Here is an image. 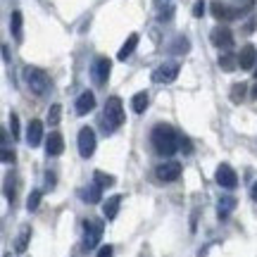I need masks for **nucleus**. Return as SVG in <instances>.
Listing matches in <instances>:
<instances>
[{"instance_id":"obj_32","label":"nucleus","mask_w":257,"mask_h":257,"mask_svg":"<svg viewBox=\"0 0 257 257\" xmlns=\"http://www.w3.org/2000/svg\"><path fill=\"white\" fill-rule=\"evenodd\" d=\"M172 15H174V8L169 5V8H165L162 12H160V22H165V19H172Z\"/></svg>"},{"instance_id":"obj_36","label":"nucleus","mask_w":257,"mask_h":257,"mask_svg":"<svg viewBox=\"0 0 257 257\" xmlns=\"http://www.w3.org/2000/svg\"><path fill=\"white\" fill-rule=\"evenodd\" d=\"M252 98H255V100H257V83H255V86H252Z\"/></svg>"},{"instance_id":"obj_30","label":"nucleus","mask_w":257,"mask_h":257,"mask_svg":"<svg viewBox=\"0 0 257 257\" xmlns=\"http://www.w3.org/2000/svg\"><path fill=\"white\" fill-rule=\"evenodd\" d=\"M202 15H205V3L198 0V3L193 5V17H202Z\"/></svg>"},{"instance_id":"obj_28","label":"nucleus","mask_w":257,"mask_h":257,"mask_svg":"<svg viewBox=\"0 0 257 257\" xmlns=\"http://www.w3.org/2000/svg\"><path fill=\"white\" fill-rule=\"evenodd\" d=\"M60 112H62L60 105H53V107H50V112H48V124H50V126H57V121H60Z\"/></svg>"},{"instance_id":"obj_22","label":"nucleus","mask_w":257,"mask_h":257,"mask_svg":"<svg viewBox=\"0 0 257 257\" xmlns=\"http://www.w3.org/2000/svg\"><path fill=\"white\" fill-rule=\"evenodd\" d=\"M131 107H134V112H136V114H143V112H146V107H148V93L146 91L136 93V95L131 98Z\"/></svg>"},{"instance_id":"obj_8","label":"nucleus","mask_w":257,"mask_h":257,"mask_svg":"<svg viewBox=\"0 0 257 257\" xmlns=\"http://www.w3.org/2000/svg\"><path fill=\"white\" fill-rule=\"evenodd\" d=\"M214 181H217V184H219L221 188H229V191H231V188H236V186H238V174L233 172V167L224 162V165L217 167Z\"/></svg>"},{"instance_id":"obj_20","label":"nucleus","mask_w":257,"mask_h":257,"mask_svg":"<svg viewBox=\"0 0 257 257\" xmlns=\"http://www.w3.org/2000/svg\"><path fill=\"white\" fill-rule=\"evenodd\" d=\"M10 31H12L15 41H22V38H24V34H22V12H19V10H15L12 17H10Z\"/></svg>"},{"instance_id":"obj_2","label":"nucleus","mask_w":257,"mask_h":257,"mask_svg":"<svg viewBox=\"0 0 257 257\" xmlns=\"http://www.w3.org/2000/svg\"><path fill=\"white\" fill-rule=\"evenodd\" d=\"M121 124H124V105H121L119 95H112V98H107L105 110H102V131L110 136Z\"/></svg>"},{"instance_id":"obj_15","label":"nucleus","mask_w":257,"mask_h":257,"mask_svg":"<svg viewBox=\"0 0 257 257\" xmlns=\"http://www.w3.org/2000/svg\"><path fill=\"white\" fill-rule=\"evenodd\" d=\"M27 141L31 148H36L41 141H43V124L38 119H31L27 126Z\"/></svg>"},{"instance_id":"obj_31","label":"nucleus","mask_w":257,"mask_h":257,"mask_svg":"<svg viewBox=\"0 0 257 257\" xmlns=\"http://www.w3.org/2000/svg\"><path fill=\"white\" fill-rule=\"evenodd\" d=\"M12 160H15V153H12L8 146H3V162H5V165H10Z\"/></svg>"},{"instance_id":"obj_9","label":"nucleus","mask_w":257,"mask_h":257,"mask_svg":"<svg viewBox=\"0 0 257 257\" xmlns=\"http://www.w3.org/2000/svg\"><path fill=\"white\" fill-rule=\"evenodd\" d=\"M210 38L219 50H231V48H233V34H231L229 27H214Z\"/></svg>"},{"instance_id":"obj_17","label":"nucleus","mask_w":257,"mask_h":257,"mask_svg":"<svg viewBox=\"0 0 257 257\" xmlns=\"http://www.w3.org/2000/svg\"><path fill=\"white\" fill-rule=\"evenodd\" d=\"M119 205H121V195H112V198H107V202H105V207H102V214H105V219L112 221L117 214H119Z\"/></svg>"},{"instance_id":"obj_14","label":"nucleus","mask_w":257,"mask_h":257,"mask_svg":"<svg viewBox=\"0 0 257 257\" xmlns=\"http://www.w3.org/2000/svg\"><path fill=\"white\" fill-rule=\"evenodd\" d=\"M74 107H76V114H88V112H93V107H95V95H93L91 91H83L79 98H76V102H74Z\"/></svg>"},{"instance_id":"obj_18","label":"nucleus","mask_w":257,"mask_h":257,"mask_svg":"<svg viewBox=\"0 0 257 257\" xmlns=\"http://www.w3.org/2000/svg\"><path fill=\"white\" fill-rule=\"evenodd\" d=\"M136 46H138V34H131V36L124 41V46L119 48V53H117V60H128V57L134 55V50H136Z\"/></svg>"},{"instance_id":"obj_19","label":"nucleus","mask_w":257,"mask_h":257,"mask_svg":"<svg viewBox=\"0 0 257 257\" xmlns=\"http://www.w3.org/2000/svg\"><path fill=\"white\" fill-rule=\"evenodd\" d=\"M236 210V198H221L219 205H217V214H219V219H226L231 212Z\"/></svg>"},{"instance_id":"obj_7","label":"nucleus","mask_w":257,"mask_h":257,"mask_svg":"<svg viewBox=\"0 0 257 257\" xmlns=\"http://www.w3.org/2000/svg\"><path fill=\"white\" fill-rule=\"evenodd\" d=\"M179 69H181V67H179L176 62L160 64V67H155V69H153V81H155V83H172V81H176Z\"/></svg>"},{"instance_id":"obj_21","label":"nucleus","mask_w":257,"mask_h":257,"mask_svg":"<svg viewBox=\"0 0 257 257\" xmlns=\"http://www.w3.org/2000/svg\"><path fill=\"white\" fill-rule=\"evenodd\" d=\"M191 50V43H188V38L184 36H176L172 41V46H169V53H176V55H186Z\"/></svg>"},{"instance_id":"obj_6","label":"nucleus","mask_w":257,"mask_h":257,"mask_svg":"<svg viewBox=\"0 0 257 257\" xmlns=\"http://www.w3.org/2000/svg\"><path fill=\"white\" fill-rule=\"evenodd\" d=\"M110 72H112V60L110 57H95V60H93L91 76H93V81L98 83V86H105V83H107Z\"/></svg>"},{"instance_id":"obj_13","label":"nucleus","mask_w":257,"mask_h":257,"mask_svg":"<svg viewBox=\"0 0 257 257\" xmlns=\"http://www.w3.org/2000/svg\"><path fill=\"white\" fill-rule=\"evenodd\" d=\"M62 150H64V138H62V134H60V131H53V134L46 138V153H48V157L62 155Z\"/></svg>"},{"instance_id":"obj_4","label":"nucleus","mask_w":257,"mask_h":257,"mask_svg":"<svg viewBox=\"0 0 257 257\" xmlns=\"http://www.w3.org/2000/svg\"><path fill=\"white\" fill-rule=\"evenodd\" d=\"M102 238V221L100 219H86L83 221V243L81 248L88 252L93 250Z\"/></svg>"},{"instance_id":"obj_38","label":"nucleus","mask_w":257,"mask_h":257,"mask_svg":"<svg viewBox=\"0 0 257 257\" xmlns=\"http://www.w3.org/2000/svg\"><path fill=\"white\" fill-rule=\"evenodd\" d=\"M157 3H160V0H157Z\"/></svg>"},{"instance_id":"obj_26","label":"nucleus","mask_w":257,"mask_h":257,"mask_svg":"<svg viewBox=\"0 0 257 257\" xmlns=\"http://www.w3.org/2000/svg\"><path fill=\"white\" fill-rule=\"evenodd\" d=\"M41 198H43V193H41V191H31V195H29V200H27V210L29 212H36L38 205H41Z\"/></svg>"},{"instance_id":"obj_27","label":"nucleus","mask_w":257,"mask_h":257,"mask_svg":"<svg viewBox=\"0 0 257 257\" xmlns=\"http://www.w3.org/2000/svg\"><path fill=\"white\" fill-rule=\"evenodd\" d=\"M243 95H245V83H233L231 86V100L238 102L243 100Z\"/></svg>"},{"instance_id":"obj_10","label":"nucleus","mask_w":257,"mask_h":257,"mask_svg":"<svg viewBox=\"0 0 257 257\" xmlns=\"http://www.w3.org/2000/svg\"><path fill=\"white\" fill-rule=\"evenodd\" d=\"M155 176L160 179V181H176L179 176H181V165L179 162H174V160H169V162H165V165H157L155 169Z\"/></svg>"},{"instance_id":"obj_24","label":"nucleus","mask_w":257,"mask_h":257,"mask_svg":"<svg viewBox=\"0 0 257 257\" xmlns=\"http://www.w3.org/2000/svg\"><path fill=\"white\" fill-rule=\"evenodd\" d=\"M93 181L100 186V188H105V186H114V181H117V179H114L112 174H105V172H100V169H98V172L93 174Z\"/></svg>"},{"instance_id":"obj_37","label":"nucleus","mask_w":257,"mask_h":257,"mask_svg":"<svg viewBox=\"0 0 257 257\" xmlns=\"http://www.w3.org/2000/svg\"><path fill=\"white\" fill-rule=\"evenodd\" d=\"M255 76H257V69H255Z\"/></svg>"},{"instance_id":"obj_25","label":"nucleus","mask_w":257,"mask_h":257,"mask_svg":"<svg viewBox=\"0 0 257 257\" xmlns=\"http://www.w3.org/2000/svg\"><path fill=\"white\" fill-rule=\"evenodd\" d=\"M29 238H31V229H29V226H24V229H22V233H19L17 243H15V250H17V252H24V250H27V245H29Z\"/></svg>"},{"instance_id":"obj_33","label":"nucleus","mask_w":257,"mask_h":257,"mask_svg":"<svg viewBox=\"0 0 257 257\" xmlns=\"http://www.w3.org/2000/svg\"><path fill=\"white\" fill-rule=\"evenodd\" d=\"M181 150H184V153H193L191 141H188V138H184V136H181Z\"/></svg>"},{"instance_id":"obj_23","label":"nucleus","mask_w":257,"mask_h":257,"mask_svg":"<svg viewBox=\"0 0 257 257\" xmlns=\"http://www.w3.org/2000/svg\"><path fill=\"white\" fill-rule=\"evenodd\" d=\"M219 67L224 72H233L238 67V57H233L231 53H224V55H219Z\"/></svg>"},{"instance_id":"obj_35","label":"nucleus","mask_w":257,"mask_h":257,"mask_svg":"<svg viewBox=\"0 0 257 257\" xmlns=\"http://www.w3.org/2000/svg\"><path fill=\"white\" fill-rule=\"evenodd\" d=\"M250 195H252V200H257V181L252 184V188H250Z\"/></svg>"},{"instance_id":"obj_12","label":"nucleus","mask_w":257,"mask_h":257,"mask_svg":"<svg viewBox=\"0 0 257 257\" xmlns=\"http://www.w3.org/2000/svg\"><path fill=\"white\" fill-rule=\"evenodd\" d=\"M236 57H238V67H240V69L250 72V69L255 67V62H257V48L248 43V46L240 48V53H238Z\"/></svg>"},{"instance_id":"obj_3","label":"nucleus","mask_w":257,"mask_h":257,"mask_svg":"<svg viewBox=\"0 0 257 257\" xmlns=\"http://www.w3.org/2000/svg\"><path fill=\"white\" fill-rule=\"evenodd\" d=\"M22 76H24L29 91L34 93V95H46L50 91V79H48V74L43 69H38V67H24Z\"/></svg>"},{"instance_id":"obj_11","label":"nucleus","mask_w":257,"mask_h":257,"mask_svg":"<svg viewBox=\"0 0 257 257\" xmlns=\"http://www.w3.org/2000/svg\"><path fill=\"white\" fill-rule=\"evenodd\" d=\"M243 12H245V10H233V8H229V5L219 3V0H214V3H212V15H214V19H219V22H231V19H238Z\"/></svg>"},{"instance_id":"obj_16","label":"nucleus","mask_w":257,"mask_h":257,"mask_svg":"<svg viewBox=\"0 0 257 257\" xmlns=\"http://www.w3.org/2000/svg\"><path fill=\"white\" fill-rule=\"evenodd\" d=\"M79 198H81L86 205H95V202H100V198H102V188L98 184L86 186V188L79 191Z\"/></svg>"},{"instance_id":"obj_5","label":"nucleus","mask_w":257,"mask_h":257,"mask_svg":"<svg viewBox=\"0 0 257 257\" xmlns=\"http://www.w3.org/2000/svg\"><path fill=\"white\" fill-rule=\"evenodd\" d=\"M95 146H98L95 131H93L91 126H83L81 131H79V155H81L83 160L93 157V153H95Z\"/></svg>"},{"instance_id":"obj_34","label":"nucleus","mask_w":257,"mask_h":257,"mask_svg":"<svg viewBox=\"0 0 257 257\" xmlns=\"http://www.w3.org/2000/svg\"><path fill=\"white\" fill-rule=\"evenodd\" d=\"M98 257H112V245H102L100 252H98Z\"/></svg>"},{"instance_id":"obj_1","label":"nucleus","mask_w":257,"mask_h":257,"mask_svg":"<svg viewBox=\"0 0 257 257\" xmlns=\"http://www.w3.org/2000/svg\"><path fill=\"white\" fill-rule=\"evenodd\" d=\"M150 143H153L157 155L172 157L176 150L181 148V136L174 131V126H169V124H157V126L150 131Z\"/></svg>"},{"instance_id":"obj_29","label":"nucleus","mask_w":257,"mask_h":257,"mask_svg":"<svg viewBox=\"0 0 257 257\" xmlns=\"http://www.w3.org/2000/svg\"><path fill=\"white\" fill-rule=\"evenodd\" d=\"M10 126H12V136H19V117L10 114Z\"/></svg>"}]
</instances>
